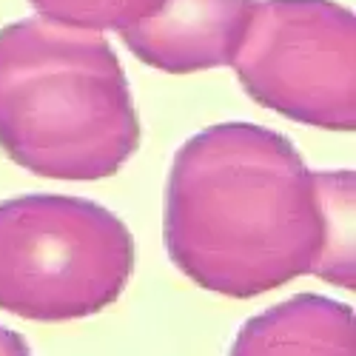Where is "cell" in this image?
I'll return each mask as SVG.
<instances>
[{"mask_svg": "<svg viewBox=\"0 0 356 356\" xmlns=\"http://www.w3.org/2000/svg\"><path fill=\"white\" fill-rule=\"evenodd\" d=\"M163 234L177 268L220 296L305 274L353 288V171H311L288 137L220 123L177 152Z\"/></svg>", "mask_w": 356, "mask_h": 356, "instance_id": "cell-1", "label": "cell"}, {"mask_svg": "<svg viewBox=\"0 0 356 356\" xmlns=\"http://www.w3.org/2000/svg\"><path fill=\"white\" fill-rule=\"evenodd\" d=\"M140 145L131 88L103 32L49 17L0 29V148L49 180H103Z\"/></svg>", "mask_w": 356, "mask_h": 356, "instance_id": "cell-2", "label": "cell"}, {"mask_svg": "<svg viewBox=\"0 0 356 356\" xmlns=\"http://www.w3.org/2000/svg\"><path fill=\"white\" fill-rule=\"evenodd\" d=\"M134 240L108 209L60 194L0 202V311L35 322L100 314L129 285Z\"/></svg>", "mask_w": 356, "mask_h": 356, "instance_id": "cell-3", "label": "cell"}, {"mask_svg": "<svg viewBox=\"0 0 356 356\" xmlns=\"http://www.w3.org/2000/svg\"><path fill=\"white\" fill-rule=\"evenodd\" d=\"M231 66L251 100L288 120L331 131L356 126V17L339 3H254Z\"/></svg>", "mask_w": 356, "mask_h": 356, "instance_id": "cell-4", "label": "cell"}, {"mask_svg": "<svg viewBox=\"0 0 356 356\" xmlns=\"http://www.w3.org/2000/svg\"><path fill=\"white\" fill-rule=\"evenodd\" d=\"M254 0H163L120 38L145 66L191 74L231 66L243 43Z\"/></svg>", "mask_w": 356, "mask_h": 356, "instance_id": "cell-5", "label": "cell"}, {"mask_svg": "<svg viewBox=\"0 0 356 356\" xmlns=\"http://www.w3.org/2000/svg\"><path fill=\"white\" fill-rule=\"evenodd\" d=\"M356 350V316L348 305L325 296H293V300L268 308L254 316L231 353L240 356H280V353H319V356H350Z\"/></svg>", "mask_w": 356, "mask_h": 356, "instance_id": "cell-6", "label": "cell"}, {"mask_svg": "<svg viewBox=\"0 0 356 356\" xmlns=\"http://www.w3.org/2000/svg\"><path fill=\"white\" fill-rule=\"evenodd\" d=\"M40 17L54 23L92 29V32H123L131 23L152 15L163 0H29Z\"/></svg>", "mask_w": 356, "mask_h": 356, "instance_id": "cell-7", "label": "cell"}, {"mask_svg": "<svg viewBox=\"0 0 356 356\" xmlns=\"http://www.w3.org/2000/svg\"><path fill=\"white\" fill-rule=\"evenodd\" d=\"M26 350L29 348H26V342L17 334L0 328V353H26Z\"/></svg>", "mask_w": 356, "mask_h": 356, "instance_id": "cell-8", "label": "cell"}]
</instances>
